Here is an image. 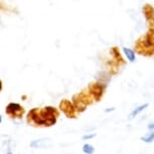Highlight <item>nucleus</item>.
Here are the masks:
<instances>
[{
	"label": "nucleus",
	"instance_id": "2eb2a0df",
	"mask_svg": "<svg viewBox=\"0 0 154 154\" xmlns=\"http://www.w3.org/2000/svg\"><path fill=\"white\" fill-rule=\"evenodd\" d=\"M115 110V108H107L106 110H105V112L106 113H109V112H113Z\"/></svg>",
	"mask_w": 154,
	"mask_h": 154
},
{
	"label": "nucleus",
	"instance_id": "4468645a",
	"mask_svg": "<svg viewBox=\"0 0 154 154\" xmlns=\"http://www.w3.org/2000/svg\"><path fill=\"white\" fill-rule=\"evenodd\" d=\"M148 129H149V130H152V131H153V130H154V123H150V124H148Z\"/></svg>",
	"mask_w": 154,
	"mask_h": 154
},
{
	"label": "nucleus",
	"instance_id": "ddd939ff",
	"mask_svg": "<svg viewBox=\"0 0 154 154\" xmlns=\"http://www.w3.org/2000/svg\"><path fill=\"white\" fill-rule=\"evenodd\" d=\"M96 133H91V134H86V135H84L83 136V139L84 140H90V139H93V138H95L96 137Z\"/></svg>",
	"mask_w": 154,
	"mask_h": 154
},
{
	"label": "nucleus",
	"instance_id": "423d86ee",
	"mask_svg": "<svg viewBox=\"0 0 154 154\" xmlns=\"http://www.w3.org/2000/svg\"><path fill=\"white\" fill-rule=\"evenodd\" d=\"M88 92L93 97V99L98 102L101 100L102 96L104 94V87L102 86V84H99V83L91 84V85L89 86Z\"/></svg>",
	"mask_w": 154,
	"mask_h": 154
},
{
	"label": "nucleus",
	"instance_id": "dca6fc26",
	"mask_svg": "<svg viewBox=\"0 0 154 154\" xmlns=\"http://www.w3.org/2000/svg\"><path fill=\"white\" fill-rule=\"evenodd\" d=\"M6 154H13V153H12V151H11V150H8V152Z\"/></svg>",
	"mask_w": 154,
	"mask_h": 154
},
{
	"label": "nucleus",
	"instance_id": "f257e3e1",
	"mask_svg": "<svg viewBox=\"0 0 154 154\" xmlns=\"http://www.w3.org/2000/svg\"><path fill=\"white\" fill-rule=\"evenodd\" d=\"M59 117V112L56 108L51 106L45 107L42 109L34 108L30 110L27 114L28 123L35 124L37 126L51 127L56 124Z\"/></svg>",
	"mask_w": 154,
	"mask_h": 154
},
{
	"label": "nucleus",
	"instance_id": "f03ea898",
	"mask_svg": "<svg viewBox=\"0 0 154 154\" xmlns=\"http://www.w3.org/2000/svg\"><path fill=\"white\" fill-rule=\"evenodd\" d=\"M134 49L137 54L144 57H151L154 54V31L149 30L140 36L135 42Z\"/></svg>",
	"mask_w": 154,
	"mask_h": 154
},
{
	"label": "nucleus",
	"instance_id": "7ed1b4c3",
	"mask_svg": "<svg viewBox=\"0 0 154 154\" xmlns=\"http://www.w3.org/2000/svg\"><path fill=\"white\" fill-rule=\"evenodd\" d=\"M93 97L90 95V93H81V94H77L72 97V101H74L75 108L79 112H84L87 109V106L93 102Z\"/></svg>",
	"mask_w": 154,
	"mask_h": 154
},
{
	"label": "nucleus",
	"instance_id": "9d476101",
	"mask_svg": "<svg viewBox=\"0 0 154 154\" xmlns=\"http://www.w3.org/2000/svg\"><path fill=\"white\" fill-rule=\"evenodd\" d=\"M123 51L126 54L127 59L129 60V62L133 63L135 60V51H132L131 48H124Z\"/></svg>",
	"mask_w": 154,
	"mask_h": 154
},
{
	"label": "nucleus",
	"instance_id": "9b49d317",
	"mask_svg": "<svg viewBox=\"0 0 154 154\" xmlns=\"http://www.w3.org/2000/svg\"><path fill=\"white\" fill-rule=\"evenodd\" d=\"M140 139H141L142 141L146 142V143H151V142L154 141V131L151 130V131L149 133H147L146 135L142 136Z\"/></svg>",
	"mask_w": 154,
	"mask_h": 154
},
{
	"label": "nucleus",
	"instance_id": "f8f14e48",
	"mask_svg": "<svg viewBox=\"0 0 154 154\" xmlns=\"http://www.w3.org/2000/svg\"><path fill=\"white\" fill-rule=\"evenodd\" d=\"M83 152L86 154H93L95 152V148L90 144H84L83 146Z\"/></svg>",
	"mask_w": 154,
	"mask_h": 154
},
{
	"label": "nucleus",
	"instance_id": "6e6552de",
	"mask_svg": "<svg viewBox=\"0 0 154 154\" xmlns=\"http://www.w3.org/2000/svg\"><path fill=\"white\" fill-rule=\"evenodd\" d=\"M51 145V141L49 139L46 138H42L37 139V140H33L30 143L31 148H48Z\"/></svg>",
	"mask_w": 154,
	"mask_h": 154
},
{
	"label": "nucleus",
	"instance_id": "1a4fd4ad",
	"mask_svg": "<svg viewBox=\"0 0 154 154\" xmlns=\"http://www.w3.org/2000/svg\"><path fill=\"white\" fill-rule=\"evenodd\" d=\"M148 107V104H143V105H141V106H139L137 107L136 109H134L133 111L130 113V115H129V120H132V119H134L136 116H137L138 114H140V113L143 111V110H145Z\"/></svg>",
	"mask_w": 154,
	"mask_h": 154
},
{
	"label": "nucleus",
	"instance_id": "0eeeda50",
	"mask_svg": "<svg viewBox=\"0 0 154 154\" xmlns=\"http://www.w3.org/2000/svg\"><path fill=\"white\" fill-rule=\"evenodd\" d=\"M60 109L68 118H75V108L69 100H63L60 102Z\"/></svg>",
	"mask_w": 154,
	"mask_h": 154
},
{
	"label": "nucleus",
	"instance_id": "39448f33",
	"mask_svg": "<svg viewBox=\"0 0 154 154\" xmlns=\"http://www.w3.org/2000/svg\"><path fill=\"white\" fill-rule=\"evenodd\" d=\"M142 11L146 18L149 30L154 31V8L150 4H145L142 8Z\"/></svg>",
	"mask_w": 154,
	"mask_h": 154
},
{
	"label": "nucleus",
	"instance_id": "20e7f679",
	"mask_svg": "<svg viewBox=\"0 0 154 154\" xmlns=\"http://www.w3.org/2000/svg\"><path fill=\"white\" fill-rule=\"evenodd\" d=\"M5 112H6L7 115H9L13 118H21L23 113H24V110H23V108L19 105V104L9 103L6 106Z\"/></svg>",
	"mask_w": 154,
	"mask_h": 154
}]
</instances>
